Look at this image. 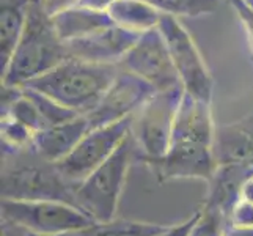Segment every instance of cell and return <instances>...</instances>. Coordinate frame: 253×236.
<instances>
[{
  "label": "cell",
  "mask_w": 253,
  "mask_h": 236,
  "mask_svg": "<svg viewBox=\"0 0 253 236\" xmlns=\"http://www.w3.org/2000/svg\"><path fill=\"white\" fill-rule=\"evenodd\" d=\"M0 224H2V227H0V233H2V236H30V232H27L25 229H22V227L16 225L13 222L0 219Z\"/></svg>",
  "instance_id": "4316f807"
},
{
  "label": "cell",
  "mask_w": 253,
  "mask_h": 236,
  "mask_svg": "<svg viewBox=\"0 0 253 236\" xmlns=\"http://www.w3.org/2000/svg\"><path fill=\"white\" fill-rule=\"evenodd\" d=\"M30 236H85L84 230L82 232H73V233H58V235H35L30 233Z\"/></svg>",
  "instance_id": "f546056e"
},
{
  "label": "cell",
  "mask_w": 253,
  "mask_h": 236,
  "mask_svg": "<svg viewBox=\"0 0 253 236\" xmlns=\"http://www.w3.org/2000/svg\"><path fill=\"white\" fill-rule=\"evenodd\" d=\"M222 236H253V229H236V227H226Z\"/></svg>",
  "instance_id": "f1b7e54d"
},
{
  "label": "cell",
  "mask_w": 253,
  "mask_h": 236,
  "mask_svg": "<svg viewBox=\"0 0 253 236\" xmlns=\"http://www.w3.org/2000/svg\"><path fill=\"white\" fill-rule=\"evenodd\" d=\"M158 29L167 43L170 57L184 92L202 101L212 102L214 77L192 35L184 29L179 19L165 14L161 16Z\"/></svg>",
  "instance_id": "8992f818"
},
{
  "label": "cell",
  "mask_w": 253,
  "mask_h": 236,
  "mask_svg": "<svg viewBox=\"0 0 253 236\" xmlns=\"http://www.w3.org/2000/svg\"><path fill=\"white\" fill-rule=\"evenodd\" d=\"M121 69L140 77L156 92H165L182 87L176 68L159 29L142 33L135 46L118 65Z\"/></svg>",
  "instance_id": "9c48e42d"
},
{
  "label": "cell",
  "mask_w": 253,
  "mask_h": 236,
  "mask_svg": "<svg viewBox=\"0 0 253 236\" xmlns=\"http://www.w3.org/2000/svg\"><path fill=\"white\" fill-rule=\"evenodd\" d=\"M57 35L63 43H71L104 30L113 25L109 11H96L79 5L65 8V10L50 16Z\"/></svg>",
  "instance_id": "9a60e30c"
},
{
  "label": "cell",
  "mask_w": 253,
  "mask_h": 236,
  "mask_svg": "<svg viewBox=\"0 0 253 236\" xmlns=\"http://www.w3.org/2000/svg\"><path fill=\"white\" fill-rule=\"evenodd\" d=\"M117 0H79L77 5L84 8H90L96 11H109L110 6L115 3Z\"/></svg>",
  "instance_id": "83f0119b"
},
{
  "label": "cell",
  "mask_w": 253,
  "mask_h": 236,
  "mask_svg": "<svg viewBox=\"0 0 253 236\" xmlns=\"http://www.w3.org/2000/svg\"><path fill=\"white\" fill-rule=\"evenodd\" d=\"M2 117H10V118L17 120L19 123L27 126L35 134L46 128L44 120L41 118L40 112L35 107V104L24 94V90L19 98H17L6 110L2 112Z\"/></svg>",
  "instance_id": "44dd1931"
},
{
  "label": "cell",
  "mask_w": 253,
  "mask_h": 236,
  "mask_svg": "<svg viewBox=\"0 0 253 236\" xmlns=\"http://www.w3.org/2000/svg\"><path fill=\"white\" fill-rule=\"evenodd\" d=\"M88 131V120L85 115H79L66 121V123H60L38 131L33 136L32 148L42 157L57 164L74 150Z\"/></svg>",
  "instance_id": "5bb4252c"
},
{
  "label": "cell",
  "mask_w": 253,
  "mask_h": 236,
  "mask_svg": "<svg viewBox=\"0 0 253 236\" xmlns=\"http://www.w3.org/2000/svg\"><path fill=\"white\" fill-rule=\"evenodd\" d=\"M182 94H184L182 87L156 92L153 98L138 110L132 128V134L138 146V161L156 159L167 153L174 117Z\"/></svg>",
  "instance_id": "52a82bcc"
},
{
  "label": "cell",
  "mask_w": 253,
  "mask_h": 236,
  "mask_svg": "<svg viewBox=\"0 0 253 236\" xmlns=\"http://www.w3.org/2000/svg\"><path fill=\"white\" fill-rule=\"evenodd\" d=\"M197 219V213H194L190 217H187L186 221H182L179 224H174V225H170L167 230L164 233H161L159 236H189V232L192 229V225H194Z\"/></svg>",
  "instance_id": "d4e9b609"
},
{
  "label": "cell",
  "mask_w": 253,
  "mask_h": 236,
  "mask_svg": "<svg viewBox=\"0 0 253 236\" xmlns=\"http://www.w3.org/2000/svg\"><path fill=\"white\" fill-rule=\"evenodd\" d=\"M226 229L225 217L215 209L203 206L197 211V219L189 236H222Z\"/></svg>",
  "instance_id": "7402d4cb"
},
{
  "label": "cell",
  "mask_w": 253,
  "mask_h": 236,
  "mask_svg": "<svg viewBox=\"0 0 253 236\" xmlns=\"http://www.w3.org/2000/svg\"><path fill=\"white\" fill-rule=\"evenodd\" d=\"M142 33L127 30L113 24L90 37L65 43L68 55L101 65H120L127 52L135 46Z\"/></svg>",
  "instance_id": "7c38bea8"
},
{
  "label": "cell",
  "mask_w": 253,
  "mask_h": 236,
  "mask_svg": "<svg viewBox=\"0 0 253 236\" xmlns=\"http://www.w3.org/2000/svg\"><path fill=\"white\" fill-rule=\"evenodd\" d=\"M215 167H233L253 177V117L217 126L214 136Z\"/></svg>",
  "instance_id": "4fadbf2b"
},
{
  "label": "cell",
  "mask_w": 253,
  "mask_h": 236,
  "mask_svg": "<svg viewBox=\"0 0 253 236\" xmlns=\"http://www.w3.org/2000/svg\"><path fill=\"white\" fill-rule=\"evenodd\" d=\"M156 11L173 17H200L217 11L220 0H143Z\"/></svg>",
  "instance_id": "d6986e66"
},
{
  "label": "cell",
  "mask_w": 253,
  "mask_h": 236,
  "mask_svg": "<svg viewBox=\"0 0 253 236\" xmlns=\"http://www.w3.org/2000/svg\"><path fill=\"white\" fill-rule=\"evenodd\" d=\"M142 162L159 183L200 180L208 185L215 170L214 145L171 141L164 156Z\"/></svg>",
  "instance_id": "30bf717a"
},
{
  "label": "cell",
  "mask_w": 253,
  "mask_h": 236,
  "mask_svg": "<svg viewBox=\"0 0 253 236\" xmlns=\"http://www.w3.org/2000/svg\"><path fill=\"white\" fill-rule=\"evenodd\" d=\"M33 0H0V73L10 63L19 43Z\"/></svg>",
  "instance_id": "2e32d148"
},
{
  "label": "cell",
  "mask_w": 253,
  "mask_h": 236,
  "mask_svg": "<svg viewBox=\"0 0 253 236\" xmlns=\"http://www.w3.org/2000/svg\"><path fill=\"white\" fill-rule=\"evenodd\" d=\"M66 58H69L66 45L57 35L50 16L41 0H33L24 33L10 63L2 73V84L22 89Z\"/></svg>",
  "instance_id": "3957f363"
},
{
  "label": "cell",
  "mask_w": 253,
  "mask_h": 236,
  "mask_svg": "<svg viewBox=\"0 0 253 236\" xmlns=\"http://www.w3.org/2000/svg\"><path fill=\"white\" fill-rule=\"evenodd\" d=\"M134 118L129 117L117 123L90 129L74 150L65 159L57 162L63 177L74 186L82 183L129 137L134 128Z\"/></svg>",
  "instance_id": "ba28073f"
},
{
  "label": "cell",
  "mask_w": 253,
  "mask_h": 236,
  "mask_svg": "<svg viewBox=\"0 0 253 236\" xmlns=\"http://www.w3.org/2000/svg\"><path fill=\"white\" fill-rule=\"evenodd\" d=\"M118 73V65L91 63L69 57L25 87L49 96L79 115H88L101 102Z\"/></svg>",
  "instance_id": "7a4b0ae2"
},
{
  "label": "cell",
  "mask_w": 253,
  "mask_h": 236,
  "mask_svg": "<svg viewBox=\"0 0 253 236\" xmlns=\"http://www.w3.org/2000/svg\"><path fill=\"white\" fill-rule=\"evenodd\" d=\"M138 157L134 134L109 159L76 186V203L94 222H109L117 217L120 198L132 162Z\"/></svg>",
  "instance_id": "277c9868"
},
{
  "label": "cell",
  "mask_w": 253,
  "mask_h": 236,
  "mask_svg": "<svg viewBox=\"0 0 253 236\" xmlns=\"http://www.w3.org/2000/svg\"><path fill=\"white\" fill-rule=\"evenodd\" d=\"M0 134H2V146L8 148H27L32 146L35 133L10 117H2L0 121Z\"/></svg>",
  "instance_id": "603a6c76"
},
{
  "label": "cell",
  "mask_w": 253,
  "mask_h": 236,
  "mask_svg": "<svg viewBox=\"0 0 253 236\" xmlns=\"http://www.w3.org/2000/svg\"><path fill=\"white\" fill-rule=\"evenodd\" d=\"M170 225L129 221V219H112L109 222H96L90 229L84 230L85 236H159Z\"/></svg>",
  "instance_id": "ac0fdd59"
},
{
  "label": "cell",
  "mask_w": 253,
  "mask_h": 236,
  "mask_svg": "<svg viewBox=\"0 0 253 236\" xmlns=\"http://www.w3.org/2000/svg\"><path fill=\"white\" fill-rule=\"evenodd\" d=\"M109 14L117 25L137 33L158 29L162 16L143 0H117L110 6Z\"/></svg>",
  "instance_id": "e0dca14e"
},
{
  "label": "cell",
  "mask_w": 253,
  "mask_h": 236,
  "mask_svg": "<svg viewBox=\"0 0 253 236\" xmlns=\"http://www.w3.org/2000/svg\"><path fill=\"white\" fill-rule=\"evenodd\" d=\"M226 2L234 10V13L238 14L242 27L247 33V40L253 54V6L249 5L247 2H244V0H226Z\"/></svg>",
  "instance_id": "cb8c5ba5"
},
{
  "label": "cell",
  "mask_w": 253,
  "mask_h": 236,
  "mask_svg": "<svg viewBox=\"0 0 253 236\" xmlns=\"http://www.w3.org/2000/svg\"><path fill=\"white\" fill-rule=\"evenodd\" d=\"M0 195L2 200H55L77 206L76 186L63 177L55 162L42 157L32 146H2Z\"/></svg>",
  "instance_id": "6da1fadb"
},
{
  "label": "cell",
  "mask_w": 253,
  "mask_h": 236,
  "mask_svg": "<svg viewBox=\"0 0 253 236\" xmlns=\"http://www.w3.org/2000/svg\"><path fill=\"white\" fill-rule=\"evenodd\" d=\"M154 93L156 90L150 84L120 68L118 76L102 96L101 102L88 115H85L90 129L135 117Z\"/></svg>",
  "instance_id": "8fae6325"
},
{
  "label": "cell",
  "mask_w": 253,
  "mask_h": 236,
  "mask_svg": "<svg viewBox=\"0 0 253 236\" xmlns=\"http://www.w3.org/2000/svg\"><path fill=\"white\" fill-rule=\"evenodd\" d=\"M0 219L13 222L35 235L82 232L96 224L79 206L55 200H2Z\"/></svg>",
  "instance_id": "5b68a950"
},
{
  "label": "cell",
  "mask_w": 253,
  "mask_h": 236,
  "mask_svg": "<svg viewBox=\"0 0 253 236\" xmlns=\"http://www.w3.org/2000/svg\"><path fill=\"white\" fill-rule=\"evenodd\" d=\"M77 2H79V0H41V3L49 16H54L55 13L65 10V8L74 6L77 5Z\"/></svg>",
  "instance_id": "484cf974"
},
{
  "label": "cell",
  "mask_w": 253,
  "mask_h": 236,
  "mask_svg": "<svg viewBox=\"0 0 253 236\" xmlns=\"http://www.w3.org/2000/svg\"><path fill=\"white\" fill-rule=\"evenodd\" d=\"M244 2H247L249 5H252V6H253V0H244Z\"/></svg>",
  "instance_id": "4dcf8cb0"
},
{
  "label": "cell",
  "mask_w": 253,
  "mask_h": 236,
  "mask_svg": "<svg viewBox=\"0 0 253 236\" xmlns=\"http://www.w3.org/2000/svg\"><path fill=\"white\" fill-rule=\"evenodd\" d=\"M22 90H24V94L35 104V107L40 112L41 118L44 120L46 128L55 126L60 123H66V121L79 117V113H76L71 109L62 106V104H58L57 101H54L52 98H49V96L42 94L37 90L29 89V87H22Z\"/></svg>",
  "instance_id": "ffe728a7"
}]
</instances>
